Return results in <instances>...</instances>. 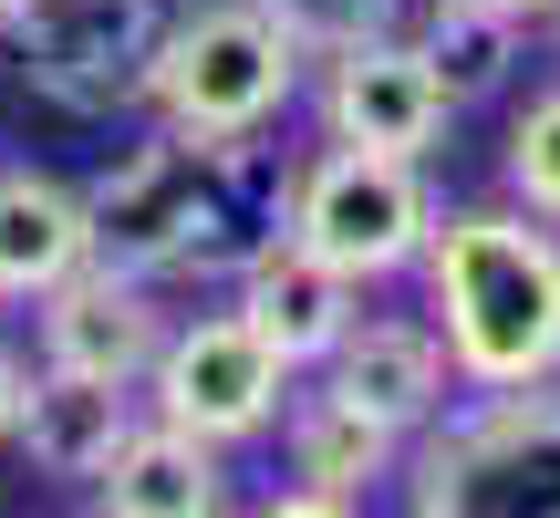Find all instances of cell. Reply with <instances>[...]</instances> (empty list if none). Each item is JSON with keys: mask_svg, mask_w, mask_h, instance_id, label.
<instances>
[{"mask_svg": "<svg viewBox=\"0 0 560 518\" xmlns=\"http://www.w3.org/2000/svg\"><path fill=\"white\" fill-rule=\"evenodd\" d=\"M425 321L446 332L457 384H550L560 374V219L520 198L436 208L416 259Z\"/></svg>", "mask_w": 560, "mask_h": 518, "instance_id": "6da1fadb", "label": "cell"}, {"mask_svg": "<svg viewBox=\"0 0 560 518\" xmlns=\"http://www.w3.org/2000/svg\"><path fill=\"white\" fill-rule=\"evenodd\" d=\"M416 518H560V374L550 384H457L405 446Z\"/></svg>", "mask_w": 560, "mask_h": 518, "instance_id": "7a4b0ae2", "label": "cell"}, {"mask_svg": "<svg viewBox=\"0 0 560 518\" xmlns=\"http://www.w3.org/2000/svg\"><path fill=\"white\" fill-rule=\"evenodd\" d=\"M301 104V42L280 32L260 0H187L156 42V73H145V115L177 125V136H219L249 145L270 136Z\"/></svg>", "mask_w": 560, "mask_h": 518, "instance_id": "3957f363", "label": "cell"}, {"mask_svg": "<svg viewBox=\"0 0 560 518\" xmlns=\"http://www.w3.org/2000/svg\"><path fill=\"white\" fill-rule=\"evenodd\" d=\"M436 187H425V156H374V145L322 136V156H301L280 177V228H291L312 259L353 270L363 291L374 280H405L436 239Z\"/></svg>", "mask_w": 560, "mask_h": 518, "instance_id": "277c9868", "label": "cell"}, {"mask_svg": "<svg viewBox=\"0 0 560 518\" xmlns=\"http://www.w3.org/2000/svg\"><path fill=\"white\" fill-rule=\"evenodd\" d=\"M177 0H21L0 32L21 52V83L62 104V115H145V73Z\"/></svg>", "mask_w": 560, "mask_h": 518, "instance_id": "5b68a950", "label": "cell"}, {"mask_svg": "<svg viewBox=\"0 0 560 518\" xmlns=\"http://www.w3.org/2000/svg\"><path fill=\"white\" fill-rule=\"evenodd\" d=\"M291 395H301V374L249 332L240 311L177 321L166 353H156V374H145V404H156L166 425H187V436H208V446H260L270 425L291 415Z\"/></svg>", "mask_w": 560, "mask_h": 518, "instance_id": "8992f818", "label": "cell"}, {"mask_svg": "<svg viewBox=\"0 0 560 518\" xmlns=\"http://www.w3.org/2000/svg\"><path fill=\"white\" fill-rule=\"evenodd\" d=\"M312 115H322V136L374 145V156H436V136L457 125V94H446L436 62L416 52V32H374V42L322 52Z\"/></svg>", "mask_w": 560, "mask_h": 518, "instance_id": "52a82bcc", "label": "cell"}, {"mask_svg": "<svg viewBox=\"0 0 560 518\" xmlns=\"http://www.w3.org/2000/svg\"><path fill=\"white\" fill-rule=\"evenodd\" d=\"M42 321V363L52 374H104V384H136L156 374L166 332H177V311H166V280H136L115 270V259H83L73 280H52V291L32 301Z\"/></svg>", "mask_w": 560, "mask_h": 518, "instance_id": "ba28073f", "label": "cell"}, {"mask_svg": "<svg viewBox=\"0 0 560 518\" xmlns=\"http://www.w3.org/2000/svg\"><path fill=\"white\" fill-rule=\"evenodd\" d=\"M229 311H240L249 332H260L280 363H291V374H322V363H332V342L363 321V280L332 270V259H312L291 228H280V239H260V249L240 259V280H229Z\"/></svg>", "mask_w": 560, "mask_h": 518, "instance_id": "9c48e42d", "label": "cell"}, {"mask_svg": "<svg viewBox=\"0 0 560 518\" xmlns=\"http://www.w3.org/2000/svg\"><path fill=\"white\" fill-rule=\"evenodd\" d=\"M322 384H332L342 404H363L374 425H395L405 446L457 404V363H446V332H436L425 311H363L353 332L332 342Z\"/></svg>", "mask_w": 560, "mask_h": 518, "instance_id": "30bf717a", "label": "cell"}, {"mask_svg": "<svg viewBox=\"0 0 560 518\" xmlns=\"http://www.w3.org/2000/svg\"><path fill=\"white\" fill-rule=\"evenodd\" d=\"M136 384H104V374H52L42 363L32 374V395H21V457H32V478H52V487H94L104 467H115V446L136 436Z\"/></svg>", "mask_w": 560, "mask_h": 518, "instance_id": "8fae6325", "label": "cell"}, {"mask_svg": "<svg viewBox=\"0 0 560 518\" xmlns=\"http://www.w3.org/2000/svg\"><path fill=\"white\" fill-rule=\"evenodd\" d=\"M94 508L115 518H219L229 508V446L166 425L156 404L136 415V436L115 446V467L94 478Z\"/></svg>", "mask_w": 560, "mask_h": 518, "instance_id": "7c38bea8", "label": "cell"}, {"mask_svg": "<svg viewBox=\"0 0 560 518\" xmlns=\"http://www.w3.org/2000/svg\"><path fill=\"white\" fill-rule=\"evenodd\" d=\"M94 259V208L83 187L42 177V166H0V301H42Z\"/></svg>", "mask_w": 560, "mask_h": 518, "instance_id": "4fadbf2b", "label": "cell"}, {"mask_svg": "<svg viewBox=\"0 0 560 518\" xmlns=\"http://www.w3.org/2000/svg\"><path fill=\"white\" fill-rule=\"evenodd\" d=\"M280 457H291L301 487H332L342 508H363L384 478H405V436H395V425H374L363 404H342L332 384L291 395V415H280Z\"/></svg>", "mask_w": 560, "mask_h": 518, "instance_id": "5bb4252c", "label": "cell"}, {"mask_svg": "<svg viewBox=\"0 0 560 518\" xmlns=\"http://www.w3.org/2000/svg\"><path fill=\"white\" fill-rule=\"evenodd\" d=\"M520 32H529V21L488 11V0H436L425 32H416V52L436 62V83H446L457 104H488L509 73H520Z\"/></svg>", "mask_w": 560, "mask_h": 518, "instance_id": "9a60e30c", "label": "cell"}, {"mask_svg": "<svg viewBox=\"0 0 560 518\" xmlns=\"http://www.w3.org/2000/svg\"><path fill=\"white\" fill-rule=\"evenodd\" d=\"M509 198L540 208V219H560V83L529 94L520 125H509Z\"/></svg>", "mask_w": 560, "mask_h": 518, "instance_id": "2e32d148", "label": "cell"}, {"mask_svg": "<svg viewBox=\"0 0 560 518\" xmlns=\"http://www.w3.org/2000/svg\"><path fill=\"white\" fill-rule=\"evenodd\" d=\"M260 11L301 42V62H322V52H342V42L395 32V11H405V0H260Z\"/></svg>", "mask_w": 560, "mask_h": 518, "instance_id": "e0dca14e", "label": "cell"}, {"mask_svg": "<svg viewBox=\"0 0 560 518\" xmlns=\"http://www.w3.org/2000/svg\"><path fill=\"white\" fill-rule=\"evenodd\" d=\"M32 374H42V363H21V342H0V446L21 436V395H32Z\"/></svg>", "mask_w": 560, "mask_h": 518, "instance_id": "ac0fdd59", "label": "cell"}, {"mask_svg": "<svg viewBox=\"0 0 560 518\" xmlns=\"http://www.w3.org/2000/svg\"><path fill=\"white\" fill-rule=\"evenodd\" d=\"M488 11H509V21H550L560 0H488Z\"/></svg>", "mask_w": 560, "mask_h": 518, "instance_id": "d6986e66", "label": "cell"}, {"mask_svg": "<svg viewBox=\"0 0 560 518\" xmlns=\"http://www.w3.org/2000/svg\"><path fill=\"white\" fill-rule=\"evenodd\" d=\"M11 11H21V0H0V21H11Z\"/></svg>", "mask_w": 560, "mask_h": 518, "instance_id": "ffe728a7", "label": "cell"}, {"mask_svg": "<svg viewBox=\"0 0 560 518\" xmlns=\"http://www.w3.org/2000/svg\"><path fill=\"white\" fill-rule=\"evenodd\" d=\"M0 311H11V301H0Z\"/></svg>", "mask_w": 560, "mask_h": 518, "instance_id": "44dd1931", "label": "cell"}]
</instances>
